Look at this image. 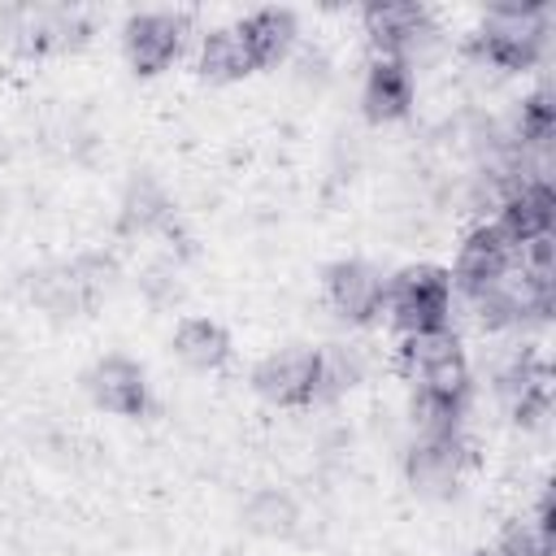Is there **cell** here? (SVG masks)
I'll use <instances>...</instances> for the list:
<instances>
[{
  "label": "cell",
  "mask_w": 556,
  "mask_h": 556,
  "mask_svg": "<svg viewBox=\"0 0 556 556\" xmlns=\"http://www.w3.org/2000/svg\"><path fill=\"white\" fill-rule=\"evenodd\" d=\"M382 304L391 308V317L404 326V334L413 330H430V326H447V308H452V282L430 269V265H413L400 278L387 282Z\"/></svg>",
  "instance_id": "obj_1"
},
{
  "label": "cell",
  "mask_w": 556,
  "mask_h": 556,
  "mask_svg": "<svg viewBox=\"0 0 556 556\" xmlns=\"http://www.w3.org/2000/svg\"><path fill=\"white\" fill-rule=\"evenodd\" d=\"M547 39V9H495L482 22L478 48L500 70H521Z\"/></svg>",
  "instance_id": "obj_2"
},
{
  "label": "cell",
  "mask_w": 556,
  "mask_h": 556,
  "mask_svg": "<svg viewBox=\"0 0 556 556\" xmlns=\"http://www.w3.org/2000/svg\"><path fill=\"white\" fill-rule=\"evenodd\" d=\"M513 256H517V243L491 222V226L473 230L460 243V252H456V282L465 287V295H478V291H486L513 265Z\"/></svg>",
  "instance_id": "obj_3"
},
{
  "label": "cell",
  "mask_w": 556,
  "mask_h": 556,
  "mask_svg": "<svg viewBox=\"0 0 556 556\" xmlns=\"http://www.w3.org/2000/svg\"><path fill=\"white\" fill-rule=\"evenodd\" d=\"M313 374H317L313 348H282L256 365L252 382L274 404H313Z\"/></svg>",
  "instance_id": "obj_4"
},
{
  "label": "cell",
  "mask_w": 556,
  "mask_h": 556,
  "mask_svg": "<svg viewBox=\"0 0 556 556\" xmlns=\"http://www.w3.org/2000/svg\"><path fill=\"white\" fill-rule=\"evenodd\" d=\"M182 30H187V22L178 13H139V17H130L126 22V52H130L135 70H143V74L165 70L178 56Z\"/></svg>",
  "instance_id": "obj_5"
},
{
  "label": "cell",
  "mask_w": 556,
  "mask_h": 556,
  "mask_svg": "<svg viewBox=\"0 0 556 556\" xmlns=\"http://www.w3.org/2000/svg\"><path fill=\"white\" fill-rule=\"evenodd\" d=\"M460 465H465V443H460V434L417 439L413 452H408V482H413L421 495H452Z\"/></svg>",
  "instance_id": "obj_6"
},
{
  "label": "cell",
  "mask_w": 556,
  "mask_h": 556,
  "mask_svg": "<svg viewBox=\"0 0 556 556\" xmlns=\"http://www.w3.org/2000/svg\"><path fill=\"white\" fill-rule=\"evenodd\" d=\"M87 391L100 408L109 413H143L148 404V382H143V369L130 365L126 356H104L91 374H87Z\"/></svg>",
  "instance_id": "obj_7"
},
{
  "label": "cell",
  "mask_w": 556,
  "mask_h": 556,
  "mask_svg": "<svg viewBox=\"0 0 556 556\" xmlns=\"http://www.w3.org/2000/svg\"><path fill=\"white\" fill-rule=\"evenodd\" d=\"M326 295H330V304H334L343 317H369V313L382 308L387 282H382L378 269L365 265V261H339V265H330V274H326Z\"/></svg>",
  "instance_id": "obj_8"
},
{
  "label": "cell",
  "mask_w": 556,
  "mask_h": 556,
  "mask_svg": "<svg viewBox=\"0 0 556 556\" xmlns=\"http://www.w3.org/2000/svg\"><path fill=\"white\" fill-rule=\"evenodd\" d=\"M13 35H17L22 48L48 52V48L78 43V39L87 35V17H83L78 9H22Z\"/></svg>",
  "instance_id": "obj_9"
},
{
  "label": "cell",
  "mask_w": 556,
  "mask_h": 556,
  "mask_svg": "<svg viewBox=\"0 0 556 556\" xmlns=\"http://www.w3.org/2000/svg\"><path fill=\"white\" fill-rule=\"evenodd\" d=\"M408 104H413L408 65L400 56H378L369 65V74H365V109H369V117L387 122V117H400Z\"/></svg>",
  "instance_id": "obj_10"
},
{
  "label": "cell",
  "mask_w": 556,
  "mask_h": 556,
  "mask_svg": "<svg viewBox=\"0 0 556 556\" xmlns=\"http://www.w3.org/2000/svg\"><path fill=\"white\" fill-rule=\"evenodd\" d=\"M365 26L374 35V43L382 48V56H400L408 52V43L417 39V30L426 26V13L417 4H374L365 13Z\"/></svg>",
  "instance_id": "obj_11"
},
{
  "label": "cell",
  "mask_w": 556,
  "mask_h": 556,
  "mask_svg": "<svg viewBox=\"0 0 556 556\" xmlns=\"http://www.w3.org/2000/svg\"><path fill=\"white\" fill-rule=\"evenodd\" d=\"M30 300L48 313H78L91 304L87 287L78 282L74 265H48L39 274H30Z\"/></svg>",
  "instance_id": "obj_12"
},
{
  "label": "cell",
  "mask_w": 556,
  "mask_h": 556,
  "mask_svg": "<svg viewBox=\"0 0 556 556\" xmlns=\"http://www.w3.org/2000/svg\"><path fill=\"white\" fill-rule=\"evenodd\" d=\"M252 65H256V61H252V48H248V39L239 35V26L204 35V43H200V70H204V74H213V78H239V74H248Z\"/></svg>",
  "instance_id": "obj_13"
},
{
  "label": "cell",
  "mask_w": 556,
  "mask_h": 556,
  "mask_svg": "<svg viewBox=\"0 0 556 556\" xmlns=\"http://www.w3.org/2000/svg\"><path fill=\"white\" fill-rule=\"evenodd\" d=\"M174 352H178L187 365H195V369H213V365L226 361V330H222L217 321H208V317H191V321L178 326Z\"/></svg>",
  "instance_id": "obj_14"
},
{
  "label": "cell",
  "mask_w": 556,
  "mask_h": 556,
  "mask_svg": "<svg viewBox=\"0 0 556 556\" xmlns=\"http://www.w3.org/2000/svg\"><path fill=\"white\" fill-rule=\"evenodd\" d=\"M239 35L248 39L252 61L261 65V61H274V56L291 43L295 22H291V13H287V9H261V13H252L248 22H239Z\"/></svg>",
  "instance_id": "obj_15"
},
{
  "label": "cell",
  "mask_w": 556,
  "mask_h": 556,
  "mask_svg": "<svg viewBox=\"0 0 556 556\" xmlns=\"http://www.w3.org/2000/svg\"><path fill=\"white\" fill-rule=\"evenodd\" d=\"M165 222H169V200L161 195V187L152 178L130 182V191L122 200V230L126 235H148V230H156Z\"/></svg>",
  "instance_id": "obj_16"
},
{
  "label": "cell",
  "mask_w": 556,
  "mask_h": 556,
  "mask_svg": "<svg viewBox=\"0 0 556 556\" xmlns=\"http://www.w3.org/2000/svg\"><path fill=\"white\" fill-rule=\"evenodd\" d=\"M361 378V356L352 348H321L313 374V400H334Z\"/></svg>",
  "instance_id": "obj_17"
},
{
  "label": "cell",
  "mask_w": 556,
  "mask_h": 556,
  "mask_svg": "<svg viewBox=\"0 0 556 556\" xmlns=\"http://www.w3.org/2000/svg\"><path fill=\"white\" fill-rule=\"evenodd\" d=\"M447 356H460L456 334H452L447 326H430V330L404 334V361H408L417 374H426L430 365H439V361H447Z\"/></svg>",
  "instance_id": "obj_18"
},
{
  "label": "cell",
  "mask_w": 556,
  "mask_h": 556,
  "mask_svg": "<svg viewBox=\"0 0 556 556\" xmlns=\"http://www.w3.org/2000/svg\"><path fill=\"white\" fill-rule=\"evenodd\" d=\"M248 526L261 534H291L295 530V504L282 491H261L248 504Z\"/></svg>",
  "instance_id": "obj_19"
}]
</instances>
